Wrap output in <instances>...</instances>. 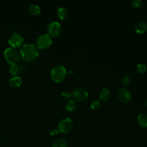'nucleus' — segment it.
<instances>
[{
  "mask_svg": "<svg viewBox=\"0 0 147 147\" xmlns=\"http://www.w3.org/2000/svg\"><path fill=\"white\" fill-rule=\"evenodd\" d=\"M40 52L37 46L32 43L23 44L20 51V56L25 61H32L39 55Z\"/></svg>",
  "mask_w": 147,
  "mask_h": 147,
  "instance_id": "obj_1",
  "label": "nucleus"
},
{
  "mask_svg": "<svg viewBox=\"0 0 147 147\" xmlns=\"http://www.w3.org/2000/svg\"><path fill=\"white\" fill-rule=\"evenodd\" d=\"M66 69L61 64H56L53 66L51 71V76L53 81L60 83L64 80L65 78Z\"/></svg>",
  "mask_w": 147,
  "mask_h": 147,
  "instance_id": "obj_2",
  "label": "nucleus"
},
{
  "mask_svg": "<svg viewBox=\"0 0 147 147\" xmlns=\"http://www.w3.org/2000/svg\"><path fill=\"white\" fill-rule=\"evenodd\" d=\"M3 55L6 61L9 64H16L20 59V52L13 47H8L4 51Z\"/></svg>",
  "mask_w": 147,
  "mask_h": 147,
  "instance_id": "obj_3",
  "label": "nucleus"
},
{
  "mask_svg": "<svg viewBox=\"0 0 147 147\" xmlns=\"http://www.w3.org/2000/svg\"><path fill=\"white\" fill-rule=\"evenodd\" d=\"M52 43V38L48 33H42L38 36L36 40V45L38 48L45 49Z\"/></svg>",
  "mask_w": 147,
  "mask_h": 147,
  "instance_id": "obj_4",
  "label": "nucleus"
},
{
  "mask_svg": "<svg viewBox=\"0 0 147 147\" xmlns=\"http://www.w3.org/2000/svg\"><path fill=\"white\" fill-rule=\"evenodd\" d=\"M73 127V122L70 118H64L62 119L58 124L59 131L63 133H68L70 132Z\"/></svg>",
  "mask_w": 147,
  "mask_h": 147,
  "instance_id": "obj_5",
  "label": "nucleus"
},
{
  "mask_svg": "<svg viewBox=\"0 0 147 147\" xmlns=\"http://www.w3.org/2000/svg\"><path fill=\"white\" fill-rule=\"evenodd\" d=\"M72 96L75 101L82 102L87 99L88 92L85 88L83 87H78L74 90L72 94Z\"/></svg>",
  "mask_w": 147,
  "mask_h": 147,
  "instance_id": "obj_6",
  "label": "nucleus"
},
{
  "mask_svg": "<svg viewBox=\"0 0 147 147\" xmlns=\"http://www.w3.org/2000/svg\"><path fill=\"white\" fill-rule=\"evenodd\" d=\"M47 32L51 36L57 37L61 33V25L57 21H52L48 25Z\"/></svg>",
  "mask_w": 147,
  "mask_h": 147,
  "instance_id": "obj_7",
  "label": "nucleus"
},
{
  "mask_svg": "<svg viewBox=\"0 0 147 147\" xmlns=\"http://www.w3.org/2000/svg\"><path fill=\"white\" fill-rule=\"evenodd\" d=\"M24 41V37L21 34L16 32H13L12 35L9 37L8 42L11 47L15 48L22 46Z\"/></svg>",
  "mask_w": 147,
  "mask_h": 147,
  "instance_id": "obj_8",
  "label": "nucleus"
},
{
  "mask_svg": "<svg viewBox=\"0 0 147 147\" xmlns=\"http://www.w3.org/2000/svg\"><path fill=\"white\" fill-rule=\"evenodd\" d=\"M117 96L119 100L122 102L127 103L131 100V94L130 91L126 88L122 87L118 90L117 92Z\"/></svg>",
  "mask_w": 147,
  "mask_h": 147,
  "instance_id": "obj_9",
  "label": "nucleus"
},
{
  "mask_svg": "<svg viewBox=\"0 0 147 147\" xmlns=\"http://www.w3.org/2000/svg\"><path fill=\"white\" fill-rule=\"evenodd\" d=\"M135 31L137 33L143 34L147 32V23L145 21L138 22L135 26Z\"/></svg>",
  "mask_w": 147,
  "mask_h": 147,
  "instance_id": "obj_10",
  "label": "nucleus"
},
{
  "mask_svg": "<svg viewBox=\"0 0 147 147\" xmlns=\"http://www.w3.org/2000/svg\"><path fill=\"white\" fill-rule=\"evenodd\" d=\"M111 96V93L110 90L107 88H103L101 90L99 93V99L103 102L107 101Z\"/></svg>",
  "mask_w": 147,
  "mask_h": 147,
  "instance_id": "obj_11",
  "label": "nucleus"
},
{
  "mask_svg": "<svg viewBox=\"0 0 147 147\" xmlns=\"http://www.w3.org/2000/svg\"><path fill=\"white\" fill-rule=\"evenodd\" d=\"M137 122L139 126L142 127H147V115L144 113L138 114L137 117Z\"/></svg>",
  "mask_w": 147,
  "mask_h": 147,
  "instance_id": "obj_12",
  "label": "nucleus"
},
{
  "mask_svg": "<svg viewBox=\"0 0 147 147\" xmlns=\"http://www.w3.org/2000/svg\"><path fill=\"white\" fill-rule=\"evenodd\" d=\"M22 83V79L20 76L15 75L9 79V84L13 87H19Z\"/></svg>",
  "mask_w": 147,
  "mask_h": 147,
  "instance_id": "obj_13",
  "label": "nucleus"
},
{
  "mask_svg": "<svg viewBox=\"0 0 147 147\" xmlns=\"http://www.w3.org/2000/svg\"><path fill=\"white\" fill-rule=\"evenodd\" d=\"M57 16L61 20H64L67 16L68 11L67 9L64 6H60L57 8L56 10Z\"/></svg>",
  "mask_w": 147,
  "mask_h": 147,
  "instance_id": "obj_14",
  "label": "nucleus"
},
{
  "mask_svg": "<svg viewBox=\"0 0 147 147\" xmlns=\"http://www.w3.org/2000/svg\"><path fill=\"white\" fill-rule=\"evenodd\" d=\"M28 10L31 14L36 15L40 13L41 8L40 6L36 3H31L28 6Z\"/></svg>",
  "mask_w": 147,
  "mask_h": 147,
  "instance_id": "obj_15",
  "label": "nucleus"
},
{
  "mask_svg": "<svg viewBox=\"0 0 147 147\" xmlns=\"http://www.w3.org/2000/svg\"><path fill=\"white\" fill-rule=\"evenodd\" d=\"M65 109L69 113L74 112L76 109V105L75 102L73 100H69L67 101L65 105Z\"/></svg>",
  "mask_w": 147,
  "mask_h": 147,
  "instance_id": "obj_16",
  "label": "nucleus"
},
{
  "mask_svg": "<svg viewBox=\"0 0 147 147\" xmlns=\"http://www.w3.org/2000/svg\"><path fill=\"white\" fill-rule=\"evenodd\" d=\"M52 147H67V142L64 138H57L53 142Z\"/></svg>",
  "mask_w": 147,
  "mask_h": 147,
  "instance_id": "obj_17",
  "label": "nucleus"
},
{
  "mask_svg": "<svg viewBox=\"0 0 147 147\" xmlns=\"http://www.w3.org/2000/svg\"><path fill=\"white\" fill-rule=\"evenodd\" d=\"M9 71L11 75H13L14 76L16 75L17 74L19 71L18 65H17L16 64H10L9 67Z\"/></svg>",
  "mask_w": 147,
  "mask_h": 147,
  "instance_id": "obj_18",
  "label": "nucleus"
},
{
  "mask_svg": "<svg viewBox=\"0 0 147 147\" xmlns=\"http://www.w3.org/2000/svg\"><path fill=\"white\" fill-rule=\"evenodd\" d=\"M137 71L140 74H144L146 71V67L144 64L140 63L137 65Z\"/></svg>",
  "mask_w": 147,
  "mask_h": 147,
  "instance_id": "obj_19",
  "label": "nucleus"
},
{
  "mask_svg": "<svg viewBox=\"0 0 147 147\" xmlns=\"http://www.w3.org/2000/svg\"><path fill=\"white\" fill-rule=\"evenodd\" d=\"M129 83H130V79L127 76H123L121 78V83L123 86L124 87L127 86L129 84Z\"/></svg>",
  "mask_w": 147,
  "mask_h": 147,
  "instance_id": "obj_20",
  "label": "nucleus"
},
{
  "mask_svg": "<svg viewBox=\"0 0 147 147\" xmlns=\"http://www.w3.org/2000/svg\"><path fill=\"white\" fill-rule=\"evenodd\" d=\"M131 4L133 7L138 8L142 5V1L141 0H132L131 1Z\"/></svg>",
  "mask_w": 147,
  "mask_h": 147,
  "instance_id": "obj_21",
  "label": "nucleus"
},
{
  "mask_svg": "<svg viewBox=\"0 0 147 147\" xmlns=\"http://www.w3.org/2000/svg\"><path fill=\"white\" fill-rule=\"evenodd\" d=\"M100 104V103L99 100H94L91 103V107L93 110H96L99 107Z\"/></svg>",
  "mask_w": 147,
  "mask_h": 147,
  "instance_id": "obj_22",
  "label": "nucleus"
},
{
  "mask_svg": "<svg viewBox=\"0 0 147 147\" xmlns=\"http://www.w3.org/2000/svg\"><path fill=\"white\" fill-rule=\"evenodd\" d=\"M61 96L65 99H68L71 98L72 94L68 91H64L61 93Z\"/></svg>",
  "mask_w": 147,
  "mask_h": 147,
  "instance_id": "obj_23",
  "label": "nucleus"
},
{
  "mask_svg": "<svg viewBox=\"0 0 147 147\" xmlns=\"http://www.w3.org/2000/svg\"><path fill=\"white\" fill-rule=\"evenodd\" d=\"M59 130L57 128H52L51 130H50V132H49V134L51 136H55L56 135H57L59 133Z\"/></svg>",
  "mask_w": 147,
  "mask_h": 147,
  "instance_id": "obj_24",
  "label": "nucleus"
},
{
  "mask_svg": "<svg viewBox=\"0 0 147 147\" xmlns=\"http://www.w3.org/2000/svg\"><path fill=\"white\" fill-rule=\"evenodd\" d=\"M66 74L67 75H72L74 74V71L72 69H68V70H66Z\"/></svg>",
  "mask_w": 147,
  "mask_h": 147,
  "instance_id": "obj_25",
  "label": "nucleus"
},
{
  "mask_svg": "<svg viewBox=\"0 0 147 147\" xmlns=\"http://www.w3.org/2000/svg\"><path fill=\"white\" fill-rule=\"evenodd\" d=\"M146 106H147V99H146Z\"/></svg>",
  "mask_w": 147,
  "mask_h": 147,
  "instance_id": "obj_26",
  "label": "nucleus"
}]
</instances>
